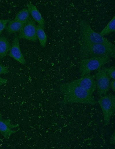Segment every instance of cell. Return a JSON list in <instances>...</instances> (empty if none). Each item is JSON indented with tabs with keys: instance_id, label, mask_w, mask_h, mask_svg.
Returning <instances> with one entry per match:
<instances>
[{
	"instance_id": "6da1fadb",
	"label": "cell",
	"mask_w": 115,
	"mask_h": 149,
	"mask_svg": "<svg viewBox=\"0 0 115 149\" xmlns=\"http://www.w3.org/2000/svg\"><path fill=\"white\" fill-rule=\"evenodd\" d=\"M59 90L63 96V99L60 102L62 105L80 103L93 105L97 102L93 95L72 82L60 83Z\"/></svg>"
},
{
	"instance_id": "7a4b0ae2",
	"label": "cell",
	"mask_w": 115,
	"mask_h": 149,
	"mask_svg": "<svg viewBox=\"0 0 115 149\" xmlns=\"http://www.w3.org/2000/svg\"><path fill=\"white\" fill-rule=\"evenodd\" d=\"M78 43L80 48L78 56L81 59L105 55L115 57V46L87 42Z\"/></svg>"
},
{
	"instance_id": "3957f363",
	"label": "cell",
	"mask_w": 115,
	"mask_h": 149,
	"mask_svg": "<svg viewBox=\"0 0 115 149\" xmlns=\"http://www.w3.org/2000/svg\"><path fill=\"white\" fill-rule=\"evenodd\" d=\"M79 31L78 38V43L87 42L115 46V45L107 39L94 31L89 22L85 20L82 19L80 21Z\"/></svg>"
},
{
	"instance_id": "277c9868",
	"label": "cell",
	"mask_w": 115,
	"mask_h": 149,
	"mask_svg": "<svg viewBox=\"0 0 115 149\" xmlns=\"http://www.w3.org/2000/svg\"><path fill=\"white\" fill-rule=\"evenodd\" d=\"M111 58L108 55H105L82 59L79 69L81 77L101 68L104 65L112 61Z\"/></svg>"
},
{
	"instance_id": "5b68a950",
	"label": "cell",
	"mask_w": 115,
	"mask_h": 149,
	"mask_svg": "<svg viewBox=\"0 0 115 149\" xmlns=\"http://www.w3.org/2000/svg\"><path fill=\"white\" fill-rule=\"evenodd\" d=\"M97 102L102 110L104 119V124H110V120L115 111V96L109 93L100 97Z\"/></svg>"
},
{
	"instance_id": "8992f818",
	"label": "cell",
	"mask_w": 115,
	"mask_h": 149,
	"mask_svg": "<svg viewBox=\"0 0 115 149\" xmlns=\"http://www.w3.org/2000/svg\"><path fill=\"white\" fill-rule=\"evenodd\" d=\"M37 25L35 21L30 16L25 22L18 36L19 39H26L37 42V38L36 34Z\"/></svg>"
},
{
	"instance_id": "52a82bcc",
	"label": "cell",
	"mask_w": 115,
	"mask_h": 149,
	"mask_svg": "<svg viewBox=\"0 0 115 149\" xmlns=\"http://www.w3.org/2000/svg\"><path fill=\"white\" fill-rule=\"evenodd\" d=\"M95 75L96 90L99 97L106 95L110 88L111 78L101 68L97 70Z\"/></svg>"
},
{
	"instance_id": "ba28073f",
	"label": "cell",
	"mask_w": 115,
	"mask_h": 149,
	"mask_svg": "<svg viewBox=\"0 0 115 149\" xmlns=\"http://www.w3.org/2000/svg\"><path fill=\"white\" fill-rule=\"evenodd\" d=\"M80 78L72 82L93 95L96 90L95 75L90 73L84 75Z\"/></svg>"
},
{
	"instance_id": "9c48e42d",
	"label": "cell",
	"mask_w": 115,
	"mask_h": 149,
	"mask_svg": "<svg viewBox=\"0 0 115 149\" xmlns=\"http://www.w3.org/2000/svg\"><path fill=\"white\" fill-rule=\"evenodd\" d=\"M11 121L9 119H3L2 114L0 113V133L6 139H9L12 135L20 130L19 129L16 130H12L18 127L19 124L18 123L12 124L11 123Z\"/></svg>"
},
{
	"instance_id": "30bf717a",
	"label": "cell",
	"mask_w": 115,
	"mask_h": 149,
	"mask_svg": "<svg viewBox=\"0 0 115 149\" xmlns=\"http://www.w3.org/2000/svg\"><path fill=\"white\" fill-rule=\"evenodd\" d=\"M19 39L17 35L15 34L8 55L21 64H24L26 61L20 49Z\"/></svg>"
},
{
	"instance_id": "8fae6325",
	"label": "cell",
	"mask_w": 115,
	"mask_h": 149,
	"mask_svg": "<svg viewBox=\"0 0 115 149\" xmlns=\"http://www.w3.org/2000/svg\"><path fill=\"white\" fill-rule=\"evenodd\" d=\"M26 6L33 19L44 29L45 25L44 19L36 6L30 2L27 3Z\"/></svg>"
},
{
	"instance_id": "7c38bea8",
	"label": "cell",
	"mask_w": 115,
	"mask_h": 149,
	"mask_svg": "<svg viewBox=\"0 0 115 149\" xmlns=\"http://www.w3.org/2000/svg\"><path fill=\"white\" fill-rule=\"evenodd\" d=\"M11 46L9 41L6 37L3 36L0 37V60L7 55Z\"/></svg>"
},
{
	"instance_id": "4fadbf2b",
	"label": "cell",
	"mask_w": 115,
	"mask_h": 149,
	"mask_svg": "<svg viewBox=\"0 0 115 149\" xmlns=\"http://www.w3.org/2000/svg\"><path fill=\"white\" fill-rule=\"evenodd\" d=\"M24 23L14 20H10L5 28L6 32L9 34H13L19 32Z\"/></svg>"
},
{
	"instance_id": "5bb4252c",
	"label": "cell",
	"mask_w": 115,
	"mask_h": 149,
	"mask_svg": "<svg viewBox=\"0 0 115 149\" xmlns=\"http://www.w3.org/2000/svg\"><path fill=\"white\" fill-rule=\"evenodd\" d=\"M36 34L40 46L42 48L45 47L47 41V36L44 30V29L39 24L37 25Z\"/></svg>"
},
{
	"instance_id": "9a60e30c",
	"label": "cell",
	"mask_w": 115,
	"mask_h": 149,
	"mask_svg": "<svg viewBox=\"0 0 115 149\" xmlns=\"http://www.w3.org/2000/svg\"><path fill=\"white\" fill-rule=\"evenodd\" d=\"M115 31V16H114L103 29L99 33L102 36L107 35Z\"/></svg>"
},
{
	"instance_id": "2e32d148",
	"label": "cell",
	"mask_w": 115,
	"mask_h": 149,
	"mask_svg": "<svg viewBox=\"0 0 115 149\" xmlns=\"http://www.w3.org/2000/svg\"><path fill=\"white\" fill-rule=\"evenodd\" d=\"M30 14L28 9L24 8L18 12L14 20L24 23L29 18Z\"/></svg>"
},
{
	"instance_id": "e0dca14e",
	"label": "cell",
	"mask_w": 115,
	"mask_h": 149,
	"mask_svg": "<svg viewBox=\"0 0 115 149\" xmlns=\"http://www.w3.org/2000/svg\"><path fill=\"white\" fill-rule=\"evenodd\" d=\"M112 79H115V66H112L109 67L103 66L101 68Z\"/></svg>"
},
{
	"instance_id": "ac0fdd59",
	"label": "cell",
	"mask_w": 115,
	"mask_h": 149,
	"mask_svg": "<svg viewBox=\"0 0 115 149\" xmlns=\"http://www.w3.org/2000/svg\"><path fill=\"white\" fill-rule=\"evenodd\" d=\"M10 20L9 19H0V34L5 28L7 24Z\"/></svg>"
},
{
	"instance_id": "d6986e66",
	"label": "cell",
	"mask_w": 115,
	"mask_h": 149,
	"mask_svg": "<svg viewBox=\"0 0 115 149\" xmlns=\"http://www.w3.org/2000/svg\"><path fill=\"white\" fill-rule=\"evenodd\" d=\"M9 72V70L7 66L0 64V74H7Z\"/></svg>"
},
{
	"instance_id": "ffe728a7",
	"label": "cell",
	"mask_w": 115,
	"mask_h": 149,
	"mask_svg": "<svg viewBox=\"0 0 115 149\" xmlns=\"http://www.w3.org/2000/svg\"><path fill=\"white\" fill-rule=\"evenodd\" d=\"M115 131H114L111 135L110 140L109 143L110 144L114 145L115 144Z\"/></svg>"
},
{
	"instance_id": "44dd1931",
	"label": "cell",
	"mask_w": 115,
	"mask_h": 149,
	"mask_svg": "<svg viewBox=\"0 0 115 149\" xmlns=\"http://www.w3.org/2000/svg\"><path fill=\"white\" fill-rule=\"evenodd\" d=\"M110 86L112 90L114 91H115V79H112L110 81Z\"/></svg>"
},
{
	"instance_id": "7402d4cb",
	"label": "cell",
	"mask_w": 115,
	"mask_h": 149,
	"mask_svg": "<svg viewBox=\"0 0 115 149\" xmlns=\"http://www.w3.org/2000/svg\"><path fill=\"white\" fill-rule=\"evenodd\" d=\"M7 82L8 80L6 79L0 77V86L5 84L7 83Z\"/></svg>"
}]
</instances>
